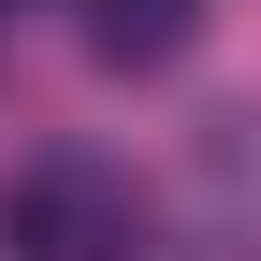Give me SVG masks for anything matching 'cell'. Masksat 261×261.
<instances>
[{
	"label": "cell",
	"instance_id": "obj_1",
	"mask_svg": "<svg viewBox=\"0 0 261 261\" xmlns=\"http://www.w3.org/2000/svg\"><path fill=\"white\" fill-rule=\"evenodd\" d=\"M0 247L15 261H130L145 247V203H130L116 160H29L0 189Z\"/></svg>",
	"mask_w": 261,
	"mask_h": 261
},
{
	"label": "cell",
	"instance_id": "obj_2",
	"mask_svg": "<svg viewBox=\"0 0 261 261\" xmlns=\"http://www.w3.org/2000/svg\"><path fill=\"white\" fill-rule=\"evenodd\" d=\"M189 29H203V0H87V58L102 73H160V58H189Z\"/></svg>",
	"mask_w": 261,
	"mask_h": 261
},
{
	"label": "cell",
	"instance_id": "obj_3",
	"mask_svg": "<svg viewBox=\"0 0 261 261\" xmlns=\"http://www.w3.org/2000/svg\"><path fill=\"white\" fill-rule=\"evenodd\" d=\"M0 15H15V0H0Z\"/></svg>",
	"mask_w": 261,
	"mask_h": 261
}]
</instances>
